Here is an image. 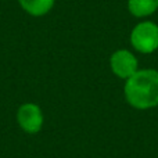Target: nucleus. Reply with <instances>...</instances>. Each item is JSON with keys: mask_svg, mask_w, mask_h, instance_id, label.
<instances>
[{"mask_svg": "<svg viewBox=\"0 0 158 158\" xmlns=\"http://www.w3.org/2000/svg\"><path fill=\"white\" fill-rule=\"evenodd\" d=\"M17 123L19 129L28 135H36L42 131L44 115L42 108L35 103H24L17 110Z\"/></svg>", "mask_w": 158, "mask_h": 158, "instance_id": "nucleus-3", "label": "nucleus"}, {"mask_svg": "<svg viewBox=\"0 0 158 158\" xmlns=\"http://www.w3.org/2000/svg\"><path fill=\"white\" fill-rule=\"evenodd\" d=\"M21 8L31 17H44L53 10L56 0H18Z\"/></svg>", "mask_w": 158, "mask_h": 158, "instance_id": "nucleus-5", "label": "nucleus"}, {"mask_svg": "<svg viewBox=\"0 0 158 158\" xmlns=\"http://www.w3.org/2000/svg\"><path fill=\"white\" fill-rule=\"evenodd\" d=\"M110 69L117 78L126 81L139 69V61L131 50L118 49L110 56Z\"/></svg>", "mask_w": 158, "mask_h": 158, "instance_id": "nucleus-4", "label": "nucleus"}, {"mask_svg": "<svg viewBox=\"0 0 158 158\" xmlns=\"http://www.w3.org/2000/svg\"><path fill=\"white\" fill-rule=\"evenodd\" d=\"M123 96L135 110L158 107V71L153 68L137 69L125 81Z\"/></svg>", "mask_w": 158, "mask_h": 158, "instance_id": "nucleus-1", "label": "nucleus"}, {"mask_svg": "<svg viewBox=\"0 0 158 158\" xmlns=\"http://www.w3.org/2000/svg\"><path fill=\"white\" fill-rule=\"evenodd\" d=\"M131 46L140 54H151L158 50V25L153 21H140L131 31Z\"/></svg>", "mask_w": 158, "mask_h": 158, "instance_id": "nucleus-2", "label": "nucleus"}, {"mask_svg": "<svg viewBox=\"0 0 158 158\" xmlns=\"http://www.w3.org/2000/svg\"><path fill=\"white\" fill-rule=\"evenodd\" d=\"M128 11L136 18H147L158 10V0H128Z\"/></svg>", "mask_w": 158, "mask_h": 158, "instance_id": "nucleus-6", "label": "nucleus"}]
</instances>
